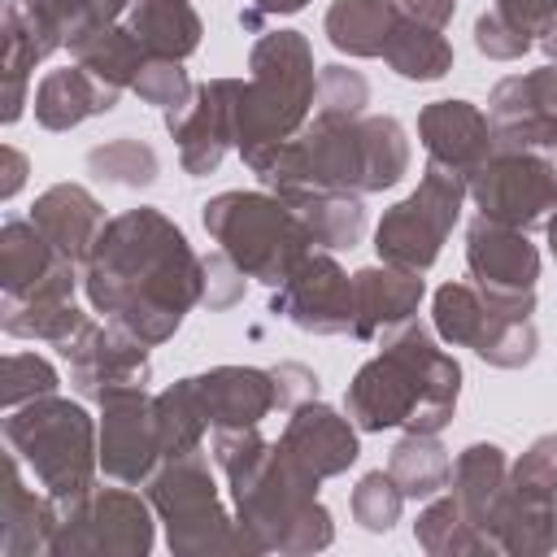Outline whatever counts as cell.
Returning a JSON list of instances; mask_svg holds the SVG:
<instances>
[{
    "label": "cell",
    "mask_w": 557,
    "mask_h": 557,
    "mask_svg": "<svg viewBox=\"0 0 557 557\" xmlns=\"http://www.w3.org/2000/svg\"><path fill=\"white\" fill-rule=\"evenodd\" d=\"M83 292L126 335L165 344L205 300V257L152 205L109 218L83 261Z\"/></svg>",
    "instance_id": "cell-1"
},
{
    "label": "cell",
    "mask_w": 557,
    "mask_h": 557,
    "mask_svg": "<svg viewBox=\"0 0 557 557\" xmlns=\"http://www.w3.org/2000/svg\"><path fill=\"white\" fill-rule=\"evenodd\" d=\"M209 457L231 483L235 522L261 553H322L335 540L331 509L318 500V474L305 470L278 440H265L257 426H218L209 435Z\"/></svg>",
    "instance_id": "cell-2"
},
{
    "label": "cell",
    "mask_w": 557,
    "mask_h": 557,
    "mask_svg": "<svg viewBox=\"0 0 557 557\" xmlns=\"http://www.w3.org/2000/svg\"><path fill=\"white\" fill-rule=\"evenodd\" d=\"M409 135L387 113L366 117H322L313 113L283 148H274L252 174L265 191L296 196H370L387 191L409 174Z\"/></svg>",
    "instance_id": "cell-3"
},
{
    "label": "cell",
    "mask_w": 557,
    "mask_h": 557,
    "mask_svg": "<svg viewBox=\"0 0 557 557\" xmlns=\"http://www.w3.org/2000/svg\"><path fill=\"white\" fill-rule=\"evenodd\" d=\"M461 396V366L448 357L422 322H405L383 335V348L361 361L344 387V409L357 431H422L440 435Z\"/></svg>",
    "instance_id": "cell-4"
},
{
    "label": "cell",
    "mask_w": 557,
    "mask_h": 557,
    "mask_svg": "<svg viewBox=\"0 0 557 557\" xmlns=\"http://www.w3.org/2000/svg\"><path fill=\"white\" fill-rule=\"evenodd\" d=\"M318 100L313 48L300 30H265L248 52V78L235 104V152L257 170L274 148H283L309 117Z\"/></svg>",
    "instance_id": "cell-5"
},
{
    "label": "cell",
    "mask_w": 557,
    "mask_h": 557,
    "mask_svg": "<svg viewBox=\"0 0 557 557\" xmlns=\"http://www.w3.org/2000/svg\"><path fill=\"white\" fill-rule=\"evenodd\" d=\"M4 444L22 457L35 483L57 500L74 505L96 492L100 470V422L65 396H39L4 413Z\"/></svg>",
    "instance_id": "cell-6"
},
{
    "label": "cell",
    "mask_w": 557,
    "mask_h": 557,
    "mask_svg": "<svg viewBox=\"0 0 557 557\" xmlns=\"http://www.w3.org/2000/svg\"><path fill=\"white\" fill-rule=\"evenodd\" d=\"M209 239L248 274L278 287L300 257L313 252V239L300 213L274 191H218L200 205Z\"/></svg>",
    "instance_id": "cell-7"
},
{
    "label": "cell",
    "mask_w": 557,
    "mask_h": 557,
    "mask_svg": "<svg viewBox=\"0 0 557 557\" xmlns=\"http://www.w3.org/2000/svg\"><path fill=\"white\" fill-rule=\"evenodd\" d=\"M144 487H148V505L165 522V544L174 557H226V553L252 557L235 513H226L218 496L205 448L165 457Z\"/></svg>",
    "instance_id": "cell-8"
},
{
    "label": "cell",
    "mask_w": 557,
    "mask_h": 557,
    "mask_svg": "<svg viewBox=\"0 0 557 557\" xmlns=\"http://www.w3.org/2000/svg\"><path fill=\"white\" fill-rule=\"evenodd\" d=\"M535 292L531 296H487L474 283H444L431 296V326L453 348H474L496 370L531 366L540 335H535Z\"/></svg>",
    "instance_id": "cell-9"
},
{
    "label": "cell",
    "mask_w": 557,
    "mask_h": 557,
    "mask_svg": "<svg viewBox=\"0 0 557 557\" xmlns=\"http://www.w3.org/2000/svg\"><path fill=\"white\" fill-rule=\"evenodd\" d=\"M466 196L470 191H466V178L461 174L426 161L418 187L405 200H396L379 218V226H374V252H379V261L400 265V270H413V274H426L440 261V252H444V244H448V235H453V226L461 218Z\"/></svg>",
    "instance_id": "cell-10"
},
{
    "label": "cell",
    "mask_w": 557,
    "mask_h": 557,
    "mask_svg": "<svg viewBox=\"0 0 557 557\" xmlns=\"http://www.w3.org/2000/svg\"><path fill=\"white\" fill-rule=\"evenodd\" d=\"M152 513L157 509L126 487H96L61 505L48 557H148L157 540Z\"/></svg>",
    "instance_id": "cell-11"
},
{
    "label": "cell",
    "mask_w": 557,
    "mask_h": 557,
    "mask_svg": "<svg viewBox=\"0 0 557 557\" xmlns=\"http://www.w3.org/2000/svg\"><path fill=\"white\" fill-rule=\"evenodd\" d=\"M466 191L483 218L531 231L557 209V165L540 152L496 144L492 157L466 178Z\"/></svg>",
    "instance_id": "cell-12"
},
{
    "label": "cell",
    "mask_w": 557,
    "mask_h": 557,
    "mask_svg": "<svg viewBox=\"0 0 557 557\" xmlns=\"http://www.w3.org/2000/svg\"><path fill=\"white\" fill-rule=\"evenodd\" d=\"M57 352L70 366V383L83 400H109L117 392L144 387L152 379V361H148V344L126 335L113 322H83L70 339L57 344Z\"/></svg>",
    "instance_id": "cell-13"
},
{
    "label": "cell",
    "mask_w": 557,
    "mask_h": 557,
    "mask_svg": "<svg viewBox=\"0 0 557 557\" xmlns=\"http://www.w3.org/2000/svg\"><path fill=\"white\" fill-rule=\"evenodd\" d=\"M270 313L309 335H352V274L322 248L270 292Z\"/></svg>",
    "instance_id": "cell-14"
},
{
    "label": "cell",
    "mask_w": 557,
    "mask_h": 557,
    "mask_svg": "<svg viewBox=\"0 0 557 557\" xmlns=\"http://www.w3.org/2000/svg\"><path fill=\"white\" fill-rule=\"evenodd\" d=\"M487 117L496 144L540 152L557 165V65L509 74L487 96Z\"/></svg>",
    "instance_id": "cell-15"
},
{
    "label": "cell",
    "mask_w": 557,
    "mask_h": 557,
    "mask_svg": "<svg viewBox=\"0 0 557 557\" xmlns=\"http://www.w3.org/2000/svg\"><path fill=\"white\" fill-rule=\"evenodd\" d=\"M239 83L244 78H209L191 91L183 109L165 113V131L178 144V165L191 178H205L222 165V157L235 148V104H239Z\"/></svg>",
    "instance_id": "cell-16"
},
{
    "label": "cell",
    "mask_w": 557,
    "mask_h": 557,
    "mask_svg": "<svg viewBox=\"0 0 557 557\" xmlns=\"http://www.w3.org/2000/svg\"><path fill=\"white\" fill-rule=\"evenodd\" d=\"M161 461L165 453H161L152 396L144 387H131L100 400V470L135 487V483H148Z\"/></svg>",
    "instance_id": "cell-17"
},
{
    "label": "cell",
    "mask_w": 557,
    "mask_h": 557,
    "mask_svg": "<svg viewBox=\"0 0 557 557\" xmlns=\"http://www.w3.org/2000/svg\"><path fill=\"white\" fill-rule=\"evenodd\" d=\"M78 265L61 257L30 218L0 226V292L4 300H74Z\"/></svg>",
    "instance_id": "cell-18"
},
{
    "label": "cell",
    "mask_w": 557,
    "mask_h": 557,
    "mask_svg": "<svg viewBox=\"0 0 557 557\" xmlns=\"http://www.w3.org/2000/svg\"><path fill=\"white\" fill-rule=\"evenodd\" d=\"M466 270L487 296H531L540 278V248L527 239V231L479 213L466 231Z\"/></svg>",
    "instance_id": "cell-19"
},
{
    "label": "cell",
    "mask_w": 557,
    "mask_h": 557,
    "mask_svg": "<svg viewBox=\"0 0 557 557\" xmlns=\"http://www.w3.org/2000/svg\"><path fill=\"white\" fill-rule=\"evenodd\" d=\"M418 139H422L431 165H444L461 178H470L496 148L492 117L470 100H431V104H422Z\"/></svg>",
    "instance_id": "cell-20"
},
{
    "label": "cell",
    "mask_w": 557,
    "mask_h": 557,
    "mask_svg": "<svg viewBox=\"0 0 557 557\" xmlns=\"http://www.w3.org/2000/svg\"><path fill=\"white\" fill-rule=\"evenodd\" d=\"M187 387H191L209 431L261 426V418H270L278 409L274 379H270V370H257V366H213L205 374H191Z\"/></svg>",
    "instance_id": "cell-21"
},
{
    "label": "cell",
    "mask_w": 557,
    "mask_h": 557,
    "mask_svg": "<svg viewBox=\"0 0 557 557\" xmlns=\"http://www.w3.org/2000/svg\"><path fill=\"white\" fill-rule=\"evenodd\" d=\"M278 444L305 466L313 470L318 479H335L344 474L357 457H361V444H357V422L344 418L339 409L322 405V400H305L292 409Z\"/></svg>",
    "instance_id": "cell-22"
},
{
    "label": "cell",
    "mask_w": 557,
    "mask_h": 557,
    "mask_svg": "<svg viewBox=\"0 0 557 557\" xmlns=\"http://www.w3.org/2000/svg\"><path fill=\"white\" fill-rule=\"evenodd\" d=\"M426 296L422 274L400 265H361L352 274V335L357 339H383L387 331L405 326Z\"/></svg>",
    "instance_id": "cell-23"
},
{
    "label": "cell",
    "mask_w": 557,
    "mask_h": 557,
    "mask_svg": "<svg viewBox=\"0 0 557 557\" xmlns=\"http://www.w3.org/2000/svg\"><path fill=\"white\" fill-rule=\"evenodd\" d=\"M483 535L492 544V553L505 557H544L557 548V500L527 492L518 483H505V492L496 496Z\"/></svg>",
    "instance_id": "cell-24"
},
{
    "label": "cell",
    "mask_w": 557,
    "mask_h": 557,
    "mask_svg": "<svg viewBox=\"0 0 557 557\" xmlns=\"http://www.w3.org/2000/svg\"><path fill=\"white\" fill-rule=\"evenodd\" d=\"M30 222L48 235V244L61 257H70L74 265H83L91 257V244H96V235H100V226L109 218H104L100 200L83 183H52L48 191L35 196Z\"/></svg>",
    "instance_id": "cell-25"
},
{
    "label": "cell",
    "mask_w": 557,
    "mask_h": 557,
    "mask_svg": "<svg viewBox=\"0 0 557 557\" xmlns=\"http://www.w3.org/2000/svg\"><path fill=\"white\" fill-rule=\"evenodd\" d=\"M61 505L22 483V457H4V500H0V557H35L52 548Z\"/></svg>",
    "instance_id": "cell-26"
},
{
    "label": "cell",
    "mask_w": 557,
    "mask_h": 557,
    "mask_svg": "<svg viewBox=\"0 0 557 557\" xmlns=\"http://www.w3.org/2000/svg\"><path fill=\"white\" fill-rule=\"evenodd\" d=\"M117 87L96 78L87 65H65V70H48L35 87V122L44 131H74L87 117H100L117 104Z\"/></svg>",
    "instance_id": "cell-27"
},
{
    "label": "cell",
    "mask_w": 557,
    "mask_h": 557,
    "mask_svg": "<svg viewBox=\"0 0 557 557\" xmlns=\"http://www.w3.org/2000/svg\"><path fill=\"white\" fill-rule=\"evenodd\" d=\"M126 26L152 57H174V61H187L205 35V22L191 0H131Z\"/></svg>",
    "instance_id": "cell-28"
},
{
    "label": "cell",
    "mask_w": 557,
    "mask_h": 557,
    "mask_svg": "<svg viewBox=\"0 0 557 557\" xmlns=\"http://www.w3.org/2000/svg\"><path fill=\"white\" fill-rule=\"evenodd\" d=\"M505 483H509V457H505L500 444H483V440H479V444H466V448L457 453L448 487H453L461 513H466L479 531H483V522H487L496 496L505 492ZM483 540H487V535H483Z\"/></svg>",
    "instance_id": "cell-29"
},
{
    "label": "cell",
    "mask_w": 557,
    "mask_h": 557,
    "mask_svg": "<svg viewBox=\"0 0 557 557\" xmlns=\"http://www.w3.org/2000/svg\"><path fill=\"white\" fill-rule=\"evenodd\" d=\"M392 26H396L392 0H331V9L322 17L331 48L348 52V57H383Z\"/></svg>",
    "instance_id": "cell-30"
},
{
    "label": "cell",
    "mask_w": 557,
    "mask_h": 557,
    "mask_svg": "<svg viewBox=\"0 0 557 557\" xmlns=\"http://www.w3.org/2000/svg\"><path fill=\"white\" fill-rule=\"evenodd\" d=\"M70 57H74L78 65H87L96 78H104V83H113L117 91H126L152 52L131 35L126 22H109V26H96V30L78 35V39L70 44Z\"/></svg>",
    "instance_id": "cell-31"
},
{
    "label": "cell",
    "mask_w": 557,
    "mask_h": 557,
    "mask_svg": "<svg viewBox=\"0 0 557 557\" xmlns=\"http://www.w3.org/2000/svg\"><path fill=\"white\" fill-rule=\"evenodd\" d=\"M383 61L409 83H435V78H444L453 70V44L444 39V30L409 22V17L396 13V26H392L387 48H383Z\"/></svg>",
    "instance_id": "cell-32"
},
{
    "label": "cell",
    "mask_w": 557,
    "mask_h": 557,
    "mask_svg": "<svg viewBox=\"0 0 557 557\" xmlns=\"http://www.w3.org/2000/svg\"><path fill=\"white\" fill-rule=\"evenodd\" d=\"M387 474L400 483L405 500H431V496H440L448 487L453 461H448V448L440 444V435L405 431L400 444L387 457Z\"/></svg>",
    "instance_id": "cell-33"
},
{
    "label": "cell",
    "mask_w": 557,
    "mask_h": 557,
    "mask_svg": "<svg viewBox=\"0 0 557 557\" xmlns=\"http://www.w3.org/2000/svg\"><path fill=\"white\" fill-rule=\"evenodd\" d=\"M413 540L422 553L431 557H479V553H492V544L483 540V531L461 513L457 496L440 492L426 500V509L418 513L413 522Z\"/></svg>",
    "instance_id": "cell-34"
},
{
    "label": "cell",
    "mask_w": 557,
    "mask_h": 557,
    "mask_svg": "<svg viewBox=\"0 0 557 557\" xmlns=\"http://www.w3.org/2000/svg\"><path fill=\"white\" fill-rule=\"evenodd\" d=\"M287 205L300 213V222H305L313 248H322V252L357 248L361 235H366L361 196H331V191H318V196H296V200H287Z\"/></svg>",
    "instance_id": "cell-35"
},
{
    "label": "cell",
    "mask_w": 557,
    "mask_h": 557,
    "mask_svg": "<svg viewBox=\"0 0 557 557\" xmlns=\"http://www.w3.org/2000/svg\"><path fill=\"white\" fill-rule=\"evenodd\" d=\"M83 322L87 313L74 300H0V331L13 339H44L57 348Z\"/></svg>",
    "instance_id": "cell-36"
},
{
    "label": "cell",
    "mask_w": 557,
    "mask_h": 557,
    "mask_svg": "<svg viewBox=\"0 0 557 557\" xmlns=\"http://www.w3.org/2000/svg\"><path fill=\"white\" fill-rule=\"evenodd\" d=\"M87 170L91 178L109 183V187H126V191H139V187H152L157 174H161V161L152 152V144L135 139V135H117L109 144H96L87 152Z\"/></svg>",
    "instance_id": "cell-37"
},
{
    "label": "cell",
    "mask_w": 557,
    "mask_h": 557,
    "mask_svg": "<svg viewBox=\"0 0 557 557\" xmlns=\"http://www.w3.org/2000/svg\"><path fill=\"white\" fill-rule=\"evenodd\" d=\"M35 22H44L61 48H70L78 35L96 30V26H109L117 17H126L131 0H17Z\"/></svg>",
    "instance_id": "cell-38"
},
{
    "label": "cell",
    "mask_w": 557,
    "mask_h": 557,
    "mask_svg": "<svg viewBox=\"0 0 557 557\" xmlns=\"http://www.w3.org/2000/svg\"><path fill=\"white\" fill-rule=\"evenodd\" d=\"M152 409H157V431H161V453L165 457H178V453H191V448H205V413L187 387V379L161 387L152 396Z\"/></svg>",
    "instance_id": "cell-39"
},
{
    "label": "cell",
    "mask_w": 557,
    "mask_h": 557,
    "mask_svg": "<svg viewBox=\"0 0 557 557\" xmlns=\"http://www.w3.org/2000/svg\"><path fill=\"white\" fill-rule=\"evenodd\" d=\"M348 509H352V522L370 535H387L396 522H400V509H405V492L400 483L387 474V470H370L357 479L352 496H348Z\"/></svg>",
    "instance_id": "cell-40"
},
{
    "label": "cell",
    "mask_w": 557,
    "mask_h": 557,
    "mask_svg": "<svg viewBox=\"0 0 557 557\" xmlns=\"http://www.w3.org/2000/svg\"><path fill=\"white\" fill-rule=\"evenodd\" d=\"M57 387H61L57 370L35 352H9L4 366H0V405H4V413L26 405V400L52 396Z\"/></svg>",
    "instance_id": "cell-41"
},
{
    "label": "cell",
    "mask_w": 557,
    "mask_h": 557,
    "mask_svg": "<svg viewBox=\"0 0 557 557\" xmlns=\"http://www.w3.org/2000/svg\"><path fill=\"white\" fill-rule=\"evenodd\" d=\"M131 91L144 100V104H152V109H161V113H170V109H183L187 100H191V78H187V70H183V61H174V57H148L144 61V70L135 74V83H131Z\"/></svg>",
    "instance_id": "cell-42"
},
{
    "label": "cell",
    "mask_w": 557,
    "mask_h": 557,
    "mask_svg": "<svg viewBox=\"0 0 557 557\" xmlns=\"http://www.w3.org/2000/svg\"><path fill=\"white\" fill-rule=\"evenodd\" d=\"M370 104V83L361 70L348 65H322L318 70V100L313 113L322 117H366Z\"/></svg>",
    "instance_id": "cell-43"
},
{
    "label": "cell",
    "mask_w": 557,
    "mask_h": 557,
    "mask_svg": "<svg viewBox=\"0 0 557 557\" xmlns=\"http://www.w3.org/2000/svg\"><path fill=\"white\" fill-rule=\"evenodd\" d=\"M509 483L557 500V431L553 435H535L527 444V453L509 466Z\"/></svg>",
    "instance_id": "cell-44"
},
{
    "label": "cell",
    "mask_w": 557,
    "mask_h": 557,
    "mask_svg": "<svg viewBox=\"0 0 557 557\" xmlns=\"http://www.w3.org/2000/svg\"><path fill=\"white\" fill-rule=\"evenodd\" d=\"M474 48H479L483 57H492V61H518L522 52L535 48V39L522 35L513 22H505L496 9H483V13L474 17Z\"/></svg>",
    "instance_id": "cell-45"
},
{
    "label": "cell",
    "mask_w": 557,
    "mask_h": 557,
    "mask_svg": "<svg viewBox=\"0 0 557 557\" xmlns=\"http://www.w3.org/2000/svg\"><path fill=\"white\" fill-rule=\"evenodd\" d=\"M244 270L218 248V252H209L205 257V300L200 305H209V309H231V305H239L244 300Z\"/></svg>",
    "instance_id": "cell-46"
},
{
    "label": "cell",
    "mask_w": 557,
    "mask_h": 557,
    "mask_svg": "<svg viewBox=\"0 0 557 557\" xmlns=\"http://www.w3.org/2000/svg\"><path fill=\"white\" fill-rule=\"evenodd\" d=\"M270 379H274V400L278 409H296L305 400H318V374L300 361H278L270 366Z\"/></svg>",
    "instance_id": "cell-47"
},
{
    "label": "cell",
    "mask_w": 557,
    "mask_h": 557,
    "mask_svg": "<svg viewBox=\"0 0 557 557\" xmlns=\"http://www.w3.org/2000/svg\"><path fill=\"white\" fill-rule=\"evenodd\" d=\"M505 22H513L522 35H531L535 44H540V35L553 26V17H557V0H496L492 4Z\"/></svg>",
    "instance_id": "cell-48"
},
{
    "label": "cell",
    "mask_w": 557,
    "mask_h": 557,
    "mask_svg": "<svg viewBox=\"0 0 557 557\" xmlns=\"http://www.w3.org/2000/svg\"><path fill=\"white\" fill-rule=\"evenodd\" d=\"M392 4H396L400 17L422 22V26H435V30H444L453 22V13H457V0H392Z\"/></svg>",
    "instance_id": "cell-49"
},
{
    "label": "cell",
    "mask_w": 557,
    "mask_h": 557,
    "mask_svg": "<svg viewBox=\"0 0 557 557\" xmlns=\"http://www.w3.org/2000/svg\"><path fill=\"white\" fill-rule=\"evenodd\" d=\"M309 0H248V9H239V26L244 30H261L265 17H287V13H300Z\"/></svg>",
    "instance_id": "cell-50"
},
{
    "label": "cell",
    "mask_w": 557,
    "mask_h": 557,
    "mask_svg": "<svg viewBox=\"0 0 557 557\" xmlns=\"http://www.w3.org/2000/svg\"><path fill=\"white\" fill-rule=\"evenodd\" d=\"M26 170H30V165H26V152L13 148V144H4V148H0V174H4V178H0V200H13V196L22 191Z\"/></svg>",
    "instance_id": "cell-51"
},
{
    "label": "cell",
    "mask_w": 557,
    "mask_h": 557,
    "mask_svg": "<svg viewBox=\"0 0 557 557\" xmlns=\"http://www.w3.org/2000/svg\"><path fill=\"white\" fill-rule=\"evenodd\" d=\"M540 48H544V52H548V61L557 65V17H553V26L540 35Z\"/></svg>",
    "instance_id": "cell-52"
},
{
    "label": "cell",
    "mask_w": 557,
    "mask_h": 557,
    "mask_svg": "<svg viewBox=\"0 0 557 557\" xmlns=\"http://www.w3.org/2000/svg\"><path fill=\"white\" fill-rule=\"evenodd\" d=\"M544 235H548V252H553V261H557V209L548 213V222H544Z\"/></svg>",
    "instance_id": "cell-53"
}]
</instances>
